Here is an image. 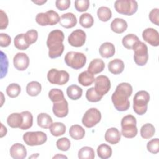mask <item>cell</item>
Segmentation results:
<instances>
[{
	"mask_svg": "<svg viewBox=\"0 0 159 159\" xmlns=\"http://www.w3.org/2000/svg\"><path fill=\"white\" fill-rule=\"evenodd\" d=\"M116 11L121 14L132 16L138 9V4L134 0H117L114 2Z\"/></svg>",
	"mask_w": 159,
	"mask_h": 159,
	"instance_id": "cell-6",
	"label": "cell"
},
{
	"mask_svg": "<svg viewBox=\"0 0 159 159\" xmlns=\"http://www.w3.org/2000/svg\"><path fill=\"white\" fill-rule=\"evenodd\" d=\"M68 97L71 100H77L80 99L83 94V89L76 84L69 86L66 89Z\"/></svg>",
	"mask_w": 159,
	"mask_h": 159,
	"instance_id": "cell-26",
	"label": "cell"
},
{
	"mask_svg": "<svg viewBox=\"0 0 159 159\" xmlns=\"http://www.w3.org/2000/svg\"><path fill=\"white\" fill-rule=\"evenodd\" d=\"M127 26V22L121 18H116L111 23V30L117 34H122L125 32Z\"/></svg>",
	"mask_w": 159,
	"mask_h": 159,
	"instance_id": "cell-19",
	"label": "cell"
},
{
	"mask_svg": "<svg viewBox=\"0 0 159 159\" xmlns=\"http://www.w3.org/2000/svg\"><path fill=\"white\" fill-rule=\"evenodd\" d=\"M1 137H3L4 135H6L7 134V129L5 126H4V125L1 123Z\"/></svg>",
	"mask_w": 159,
	"mask_h": 159,
	"instance_id": "cell-51",
	"label": "cell"
},
{
	"mask_svg": "<svg viewBox=\"0 0 159 159\" xmlns=\"http://www.w3.org/2000/svg\"><path fill=\"white\" fill-rule=\"evenodd\" d=\"M132 93V87L128 83H120L111 96L115 108L119 111H125L130 107L129 98Z\"/></svg>",
	"mask_w": 159,
	"mask_h": 159,
	"instance_id": "cell-1",
	"label": "cell"
},
{
	"mask_svg": "<svg viewBox=\"0 0 159 159\" xmlns=\"http://www.w3.org/2000/svg\"><path fill=\"white\" fill-rule=\"evenodd\" d=\"M69 134L75 140H81L85 135V130L80 125H73L69 129Z\"/></svg>",
	"mask_w": 159,
	"mask_h": 159,
	"instance_id": "cell-27",
	"label": "cell"
},
{
	"mask_svg": "<svg viewBox=\"0 0 159 159\" xmlns=\"http://www.w3.org/2000/svg\"><path fill=\"white\" fill-rule=\"evenodd\" d=\"M10 155L14 159H24L27 156V150L22 143H16L10 148Z\"/></svg>",
	"mask_w": 159,
	"mask_h": 159,
	"instance_id": "cell-16",
	"label": "cell"
},
{
	"mask_svg": "<svg viewBox=\"0 0 159 159\" xmlns=\"http://www.w3.org/2000/svg\"><path fill=\"white\" fill-rule=\"evenodd\" d=\"M24 37L26 42L30 45L37 41L38 38V32L35 29H30L25 34Z\"/></svg>",
	"mask_w": 159,
	"mask_h": 159,
	"instance_id": "cell-42",
	"label": "cell"
},
{
	"mask_svg": "<svg viewBox=\"0 0 159 159\" xmlns=\"http://www.w3.org/2000/svg\"><path fill=\"white\" fill-rule=\"evenodd\" d=\"M69 78V73L65 70H58L56 68H52L47 73V80L53 84L63 85L68 81Z\"/></svg>",
	"mask_w": 159,
	"mask_h": 159,
	"instance_id": "cell-8",
	"label": "cell"
},
{
	"mask_svg": "<svg viewBox=\"0 0 159 159\" xmlns=\"http://www.w3.org/2000/svg\"><path fill=\"white\" fill-rule=\"evenodd\" d=\"M11 42V37L5 33L0 34V45L2 47H8Z\"/></svg>",
	"mask_w": 159,
	"mask_h": 159,
	"instance_id": "cell-50",
	"label": "cell"
},
{
	"mask_svg": "<svg viewBox=\"0 0 159 159\" xmlns=\"http://www.w3.org/2000/svg\"><path fill=\"white\" fill-rule=\"evenodd\" d=\"M86 98L87 100L91 102H96L101 100L102 96L99 94L96 91L94 87H91L86 91Z\"/></svg>",
	"mask_w": 159,
	"mask_h": 159,
	"instance_id": "cell-40",
	"label": "cell"
},
{
	"mask_svg": "<svg viewBox=\"0 0 159 159\" xmlns=\"http://www.w3.org/2000/svg\"><path fill=\"white\" fill-rule=\"evenodd\" d=\"M9 23V20L6 13L2 9L0 10V29H6Z\"/></svg>",
	"mask_w": 159,
	"mask_h": 159,
	"instance_id": "cell-49",
	"label": "cell"
},
{
	"mask_svg": "<svg viewBox=\"0 0 159 159\" xmlns=\"http://www.w3.org/2000/svg\"><path fill=\"white\" fill-rule=\"evenodd\" d=\"M155 132V127L150 123H147L144 124L140 129V135L144 139H150L154 135Z\"/></svg>",
	"mask_w": 159,
	"mask_h": 159,
	"instance_id": "cell-32",
	"label": "cell"
},
{
	"mask_svg": "<svg viewBox=\"0 0 159 159\" xmlns=\"http://www.w3.org/2000/svg\"><path fill=\"white\" fill-rule=\"evenodd\" d=\"M134 52V59L135 63L139 66H144L148 61V47L145 43L140 40L137 42L132 48Z\"/></svg>",
	"mask_w": 159,
	"mask_h": 159,
	"instance_id": "cell-7",
	"label": "cell"
},
{
	"mask_svg": "<svg viewBox=\"0 0 159 159\" xmlns=\"http://www.w3.org/2000/svg\"><path fill=\"white\" fill-rule=\"evenodd\" d=\"M42 86L38 81H30L26 86V92L30 96H37L40 94Z\"/></svg>",
	"mask_w": 159,
	"mask_h": 159,
	"instance_id": "cell-29",
	"label": "cell"
},
{
	"mask_svg": "<svg viewBox=\"0 0 159 159\" xmlns=\"http://www.w3.org/2000/svg\"><path fill=\"white\" fill-rule=\"evenodd\" d=\"M99 52L101 56L103 58H110L115 53V47L111 42H104L101 45Z\"/></svg>",
	"mask_w": 159,
	"mask_h": 159,
	"instance_id": "cell-22",
	"label": "cell"
},
{
	"mask_svg": "<svg viewBox=\"0 0 159 159\" xmlns=\"http://www.w3.org/2000/svg\"><path fill=\"white\" fill-rule=\"evenodd\" d=\"M64 39V34L59 29L53 30L49 33L47 40V46L48 48V57L50 58H56L62 55L64 51L63 44Z\"/></svg>",
	"mask_w": 159,
	"mask_h": 159,
	"instance_id": "cell-2",
	"label": "cell"
},
{
	"mask_svg": "<svg viewBox=\"0 0 159 159\" xmlns=\"http://www.w3.org/2000/svg\"><path fill=\"white\" fill-rule=\"evenodd\" d=\"M101 119V112L96 108L92 107L86 111L82 118L83 124L87 128H91L98 124Z\"/></svg>",
	"mask_w": 159,
	"mask_h": 159,
	"instance_id": "cell-10",
	"label": "cell"
},
{
	"mask_svg": "<svg viewBox=\"0 0 159 159\" xmlns=\"http://www.w3.org/2000/svg\"><path fill=\"white\" fill-rule=\"evenodd\" d=\"M112 148L105 143H102L98 147L97 153L101 159H107L112 155Z\"/></svg>",
	"mask_w": 159,
	"mask_h": 159,
	"instance_id": "cell-31",
	"label": "cell"
},
{
	"mask_svg": "<svg viewBox=\"0 0 159 159\" xmlns=\"http://www.w3.org/2000/svg\"><path fill=\"white\" fill-rule=\"evenodd\" d=\"M67 158V157L66 156H65V155H61V154H57V155H55V156H54L53 157V158Z\"/></svg>",
	"mask_w": 159,
	"mask_h": 159,
	"instance_id": "cell-53",
	"label": "cell"
},
{
	"mask_svg": "<svg viewBox=\"0 0 159 159\" xmlns=\"http://www.w3.org/2000/svg\"><path fill=\"white\" fill-rule=\"evenodd\" d=\"M50 132L53 136L58 137L65 134L66 132V126L64 124L59 122L52 123L50 126Z\"/></svg>",
	"mask_w": 159,
	"mask_h": 159,
	"instance_id": "cell-30",
	"label": "cell"
},
{
	"mask_svg": "<svg viewBox=\"0 0 159 159\" xmlns=\"http://www.w3.org/2000/svg\"><path fill=\"white\" fill-rule=\"evenodd\" d=\"M150 101V94L146 91H139L133 99V109L140 116L143 115L147 111L148 103Z\"/></svg>",
	"mask_w": 159,
	"mask_h": 159,
	"instance_id": "cell-3",
	"label": "cell"
},
{
	"mask_svg": "<svg viewBox=\"0 0 159 159\" xmlns=\"http://www.w3.org/2000/svg\"><path fill=\"white\" fill-rule=\"evenodd\" d=\"M24 35L25 34H19L15 37L14 40V43L16 48L21 50H24L29 47L30 45L26 42Z\"/></svg>",
	"mask_w": 159,
	"mask_h": 159,
	"instance_id": "cell-35",
	"label": "cell"
},
{
	"mask_svg": "<svg viewBox=\"0 0 159 159\" xmlns=\"http://www.w3.org/2000/svg\"><path fill=\"white\" fill-rule=\"evenodd\" d=\"M159 9L158 8L153 9L149 13V19L150 21L157 25H159Z\"/></svg>",
	"mask_w": 159,
	"mask_h": 159,
	"instance_id": "cell-47",
	"label": "cell"
},
{
	"mask_svg": "<svg viewBox=\"0 0 159 159\" xmlns=\"http://www.w3.org/2000/svg\"><path fill=\"white\" fill-rule=\"evenodd\" d=\"M147 148L151 153H158L159 152V139L155 138L150 140L147 144Z\"/></svg>",
	"mask_w": 159,
	"mask_h": 159,
	"instance_id": "cell-41",
	"label": "cell"
},
{
	"mask_svg": "<svg viewBox=\"0 0 159 159\" xmlns=\"http://www.w3.org/2000/svg\"><path fill=\"white\" fill-rule=\"evenodd\" d=\"M142 38L152 46L157 47L159 45V34L153 28L145 29L142 32Z\"/></svg>",
	"mask_w": 159,
	"mask_h": 159,
	"instance_id": "cell-13",
	"label": "cell"
},
{
	"mask_svg": "<svg viewBox=\"0 0 159 159\" xmlns=\"http://www.w3.org/2000/svg\"><path fill=\"white\" fill-rule=\"evenodd\" d=\"M36 22L41 26L49 25V20L48 15L46 12H40L37 14L35 17Z\"/></svg>",
	"mask_w": 159,
	"mask_h": 159,
	"instance_id": "cell-46",
	"label": "cell"
},
{
	"mask_svg": "<svg viewBox=\"0 0 159 159\" xmlns=\"http://www.w3.org/2000/svg\"><path fill=\"white\" fill-rule=\"evenodd\" d=\"M78 82L83 86H88L91 85L95 81L94 75L88 71H84L81 73L78 78Z\"/></svg>",
	"mask_w": 159,
	"mask_h": 159,
	"instance_id": "cell-24",
	"label": "cell"
},
{
	"mask_svg": "<svg viewBox=\"0 0 159 159\" xmlns=\"http://www.w3.org/2000/svg\"><path fill=\"white\" fill-rule=\"evenodd\" d=\"M75 7L78 12H84L89 7V1L88 0H76L75 1Z\"/></svg>",
	"mask_w": 159,
	"mask_h": 159,
	"instance_id": "cell-44",
	"label": "cell"
},
{
	"mask_svg": "<svg viewBox=\"0 0 159 159\" xmlns=\"http://www.w3.org/2000/svg\"><path fill=\"white\" fill-rule=\"evenodd\" d=\"M23 122L21 113H12L7 118L8 125L12 128H19Z\"/></svg>",
	"mask_w": 159,
	"mask_h": 159,
	"instance_id": "cell-23",
	"label": "cell"
},
{
	"mask_svg": "<svg viewBox=\"0 0 159 159\" xmlns=\"http://www.w3.org/2000/svg\"><path fill=\"white\" fill-rule=\"evenodd\" d=\"M94 24L93 17L89 13L82 14L80 17V24L84 28H90Z\"/></svg>",
	"mask_w": 159,
	"mask_h": 159,
	"instance_id": "cell-37",
	"label": "cell"
},
{
	"mask_svg": "<svg viewBox=\"0 0 159 159\" xmlns=\"http://www.w3.org/2000/svg\"><path fill=\"white\" fill-rule=\"evenodd\" d=\"M32 2H34V3H35V4H37V5H42V4H43L44 3H45L46 2H47V1L46 0H45V1H39V0H37V1H32Z\"/></svg>",
	"mask_w": 159,
	"mask_h": 159,
	"instance_id": "cell-52",
	"label": "cell"
},
{
	"mask_svg": "<svg viewBox=\"0 0 159 159\" xmlns=\"http://www.w3.org/2000/svg\"><path fill=\"white\" fill-rule=\"evenodd\" d=\"M86 35L82 29H76L73 31L68 37V42L70 45L75 47H82L86 42Z\"/></svg>",
	"mask_w": 159,
	"mask_h": 159,
	"instance_id": "cell-12",
	"label": "cell"
},
{
	"mask_svg": "<svg viewBox=\"0 0 159 159\" xmlns=\"http://www.w3.org/2000/svg\"><path fill=\"white\" fill-rule=\"evenodd\" d=\"M71 1L70 0H57L55 5L57 9L60 11H65L68 9L70 6Z\"/></svg>",
	"mask_w": 159,
	"mask_h": 159,
	"instance_id": "cell-48",
	"label": "cell"
},
{
	"mask_svg": "<svg viewBox=\"0 0 159 159\" xmlns=\"http://www.w3.org/2000/svg\"><path fill=\"white\" fill-rule=\"evenodd\" d=\"M104 137L107 142L114 145L119 143L120 140L121 134L117 128L111 127L106 130Z\"/></svg>",
	"mask_w": 159,
	"mask_h": 159,
	"instance_id": "cell-18",
	"label": "cell"
},
{
	"mask_svg": "<svg viewBox=\"0 0 159 159\" xmlns=\"http://www.w3.org/2000/svg\"><path fill=\"white\" fill-rule=\"evenodd\" d=\"M52 111L58 117H65L68 114V104L65 98L60 101L53 102Z\"/></svg>",
	"mask_w": 159,
	"mask_h": 159,
	"instance_id": "cell-15",
	"label": "cell"
},
{
	"mask_svg": "<svg viewBox=\"0 0 159 159\" xmlns=\"http://www.w3.org/2000/svg\"><path fill=\"white\" fill-rule=\"evenodd\" d=\"M105 68V64L102 60L96 58L93 60L88 67V71L93 75L102 72Z\"/></svg>",
	"mask_w": 159,
	"mask_h": 159,
	"instance_id": "cell-20",
	"label": "cell"
},
{
	"mask_svg": "<svg viewBox=\"0 0 159 159\" xmlns=\"http://www.w3.org/2000/svg\"><path fill=\"white\" fill-rule=\"evenodd\" d=\"M47 135L42 131L27 132L23 135L24 142L29 146L40 145L46 142Z\"/></svg>",
	"mask_w": 159,
	"mask_h": 159,
	"instance_id": "cell-9",
	"label": "cell"
},
{
	"mask_svg": "<svg viewBox=\"0 0 159 159\" xmlns=\"http://www.w3.org/2000/svg\"><path fill=\"white\" fill-rule=\"evenodd\" d=\"M108 70L114 75H119L124 71V63L120 59H114L108 63Z\"/></svg>",
	"mask_w": 159,
	"mask_h": 159,
	"instance_id": "cell-21",
	"label": "cell"
},
{
	"mask_svg": "<svg viewBox=\"0 0 159 159\" xmlns=\"http://www.w3.org/2000/svg\"><path fill=\"white\" fill-rule=\"evenodd\" d=\"M94 89L97 93L104 96L111 89V84L109 78L105 75H99L95 78Z\"/></svg>",
	"mask_w": 159,
	"mask_h": 159,
	"instance_id": "cell-11",
	"label": "cell"
},
{
	"mask_svg": "<svg viewBox=\"0 0 159 159\" xmlns=\"http://www.w3.org/2000/svg\"><path fill=\"white\" fill-rule=\"evenodd\" d=\"M47 14L49 20V25H53L58 24L60 22V17L58 14L53 11V10H49L46 12Z\"/></svg>",
	"mask_w": 159,
	"mask_h": 159,
	"instance_id": "cell-45",
	"label": "cell"
},
{
	"mask_svg": "<svg viewBox=\"0 0 159 159\" xmlns=\"http://www.w3.org/2000/svg\"><path fill=\"white\" fill-rule=\"evenodd\" d=\"M97 15L99 19L102 22H107L112 17L111 9L106 6H101L97 11Z\"/></svg>",
	"mask_w": 159,
	"mask_h": 159,
	"instance_id": "cell-34",
	"label": "cell"
},
{
	"mask_svg": "<svg viewBox=\"0 0 159 159\" xmlns=\"http://www.w3.org/2000/svg\"><path fill=\"white\" fill-rule=\"evenodd\" d=\"M66 65L73 69L79 70L82 68L86 63V55L81 52H68L65 57Z\"/></svg>",
	"mask_w": 159,
	"mask_h": 159,
	"instance_id": "cell-5",
	"label": "cell"
},
{
	"mask_svg": "<svg viewBox=\"0 0 159 159\" xmlns=\"http://www.w3.org/2000/svg\"><path fill=\"white\" fill-rule=\"evenodd\" d=\"M56 145L58 149L61 151H67L69 150L71 146V143L68 138L62 137L57 140Z\"/></svg>",
	"mask_w": 159,
	"mask_h": 159,
	"instance_id": "cell-43",
	"label": "cell"
},
{
	"mask_svg": "<svg viewBox=\"0 0 159 159\" xmlns=\"http://www.w3.org/2000/svg\"><path fill=\"white\" fill-rule=\"evenodd\" d=\"M59 23L63 27L70 29L76 25L77 19L74 14L71 12H67L61 16Z\"/></svg>",
	"mask_w": 159,
	"mask_h": 159,
	"instance_id": "cell-17",
	"label": "cell"
},
{
	"mask_svg": "<svg viewBox=\"0 0 159 159\" xmlns=\"http://www.w3.org/2000/svg\"><path fill=\"white\" fill-rule=\"evenodd\" d=\"M48 98L53 102L60 101L65 99L63 92L58 88H53L48 92Z\"/></svg>",
	"mask_w": 159,
	"mask_h": 159,
	"instance_id": "cell-39",
	"label": "cell"
},
{
	"mask_svg": "<svg viewBox=\"0 0 159 159\" xmlns=\"http://www.w3.org/2000/svg\"><path fill=\"white\" fill-rule=\"evenodd\" d=\"M137 120L132 115H127L124 116L121 120L122 135L125 138H134L138 132L136 126Z\"/></svg>",
	"mask_w": 159,
	"mask_h": 159,
	"instance_id": "cell-4",
	"label": "cell"
},
{
	"mask_svg": "<svg viewBox=\"0 0 159 159\" xmlns=\"http://www.w3.org/2000/svg\"><path fill=\"white\" fill-rule=\"evenodd\" d=\"M94 157V151L90 147H83L78 151V158L80 159H93Z\"/></svg>",
	"mask_w": 159,
	"mask_h": 159,
	"instance_id": "cell-36",
	"label": "cell"
},
{
	"mask_svg": "<svg viewBox=\"0 0 159 159\" xmlns=\"http://www.w3.org/2000/svg\"><path fill=\"white\" fill-rule=\"evenodd\" d=\"M37 124L43 129H49L53 123L52 119L50 116L47 113H40L37 118Z\"/></svg>",
	"mask_w": 159,
	"mask_h": 159,
	"instance_id": "cell-25",
	"label": "cell"
},
{
	"mask_svg": "<svg viewBox=\"0 0 159 159\" xmlns=\"http://www.w3.org/2000/svg\"><path fill=\"white\" fill-rule=\"evenodd\" d=\"M140 41L139 37L133 34H129L122 38L123 46L127 49H132L134 45Z\"/></svg>",
	"mask_w": 159,
	"mask_h": 159,
	"instance_id": "cell-28",
	"label": "cell"
},
{
	"mask_svg": "<svg viewBox=\"0 0 159 159\" xmlns=\"http://www.w3.org/2000/svg\"><path fill=\"white\" fill-rule=\"evenodd\" d=\"M14 66L19 71H24L29 65V58L24 53H17L13 58Z\"/></svg>",
	"mask_w": 159,
	"mask_h": 159,
	"instance_id": "cell-14",
	"label": "cell"
},
{
	"mask_svg": "<svg viewBox=\"0 0 159 159\" xmlns=\"http://www.w3.org/2000/svg\"><path fill=\"white\" fill-rule=\"evenodd\" d=\"M21 91V88L17 83H11L6 88V93L7 96L11 98L17 97Z\"/></svg>",
	"mask_w": 159,
	"mask_h": 159,
	"instance_id": "cell-38",
	"label": "cell"
},
{
	"mask_svg": "<svg viewBox=\"0 0 159 159\" xmlns=\"http://www.w3.org/2000/svg\"><path fill=\"white\" fill-rule=\"evenodd\" d=\"M21 114L23 117V122L19 129L21 130H27L30 129L33 124L32 114L27 111L22 112Z\"/></svg>",
	"mask_w": 159,
	"mask_h": 159,
	"instance_id": "cell-33",
	"label": "cell"
}]
</instances>
